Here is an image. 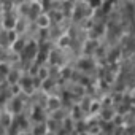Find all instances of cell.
<instances>
[{"label": "cell", "mask_w": 135, "mask_h": 135, "mask_svg": "<svg viewBox=\"0 0 135 135\" xmlns=\"http://www.w3.org/2000/svg\"><path fill=\"white\" fill-rule=\"evenodd\" d=\"M37 24H38L40 27H46V26L49 24V16H48L46 13H40L38 19H37Z\"/></svg>", "instance_id": "cell-1"}, {"label": "cell", "mask_w": 135, "mask_h": 135, "mask_svg": "<svg viewBox=\"0 0 135 135\" xmlns=\"http://www.w3.org/2000/svg\"><path fill=\"white\" fill-rule=\"evenodd\" d=\"M133 5H135V0H133Z\"/></svg>", "instance_id": "cell-2"}, {"label": "cell", "mask_w": 135, "mask_h": 135, "mask_svg": "<svg viewBox=\"0 0 135 135\" xmlns=\"http://www.w3.org/2000/svg\"><path fill=\"white\" fill-rule=\"evenodd\" d=\"M64 2H67V0H64Z\"/></svg>", "instance_id": "cell-3"}]
</instances>
